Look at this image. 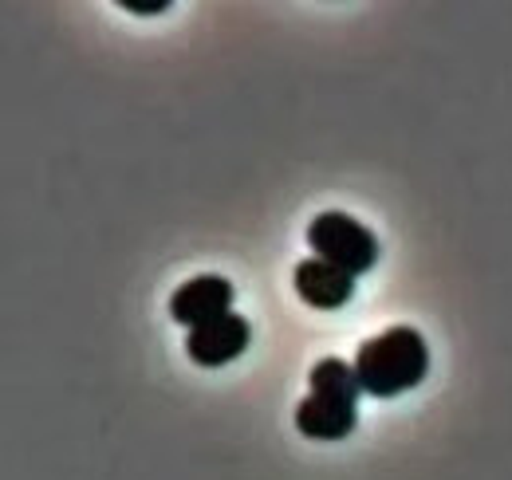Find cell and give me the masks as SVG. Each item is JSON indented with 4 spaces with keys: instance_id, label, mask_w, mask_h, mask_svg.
<instances>
[{
    "instance_id": "cell-1",
    "label": "cell",
    "mask_w": 512,
    "mask_h": 480,
    "mask_svg": "<svg viewBox=\"0 0 512 480\" xmlns=\"http://www.w3.org/2000/svg\"><path fill=\"white\" fill-rule=\"evenodd\" d=\"M430 370V343L414 327H390L383 335L367 339L355 355L359 386L371 398H398L414 390Z\"/></svg>"
},
{
    "instance_id": "cell-2",
    "label": "cell",
    "mask_w": 512,
    "mask_h": 480,
    "mask_svg": "<svg viewBox=\"0 0 512 480\" xmlns=\"http://www.w3.org/2000/svg\"><path fill=\"white\" fill-rule=\"evenodd\" d=\"M308 244L316 248L320 260L335 264L347 276H363L379 260V240H375V233L363 221L347 217V213H320L308 225Z\"/></svg>"
},
{
    "instance_id": "cell-3",
    "label": "cell",
    "mask_w": 512,
    "mask_h": 480,
    "mask_svg": "<svg viewBox=\"0 0 512 480\" xmlns=\"http://www.w3.org/2000/svg\"><path fill=\"white\" fill-rule=\"evenodd\" d=\"M249 347V319L229 311L213 323H201L186 335V355L197 366H225V362L241 359Z\"/></svg>"
},
{
    "instance_id": "cell-4",
    "label": "cell",
    "mask_w": 512,
    "mask_h": 480,
    "mask_svg": "<svg viewBox=\"0 0 512 480\" xmlns=\"http://www.w3.org/2000/svg\"><path fill=\"white\" fill-rule=\"evenodd\" d=\"M229 303H233V284L225 276H193L170 296V319L193 331L201 323L229 315Z\"/></svg>"
},
{
    "instance_id": "cell-5",
    "label": "cell",
    "mask_w": 512,
    "mask_h": 480,
    "mask_svg": "<svg viewBox=\"0 0 512 480\" xmlns=\"http://www.w3.org/2000/svg\"><path fill=\"white\" fill-rule=\"evenodd\" d=\"M292 284H296L300 300L320 307V311H335V307H343V303L355 296V276L339 272L335 264H327L320 256L300 260L296 272H292Z\"/></svg>"
},
{
    "instance_id": "cell-6",
    "label": "cell",
    "mask_w": 512,
    "mask_h": 480,
    "mask_svg": "<svg viewBox=\"0 0 512 480\" xmlns=\"http://www.w3.org/2000/svg\"><path fill=\"white\" fill-rule=\"evenodd\" d=\"M355 402H339V398H320V394H308L300 406H296V429L312 441H343L351 437L355 429Z\"/></svg>"
},
{
    "instance_id": "cell-7",
    "label": "cell",
    "mask_w": 512,
    "mask_h": 480,
    "mask_svg": "<svg viewBox=\"0 0 512 480\" xmlns=\"http://www.w3.org/2000/svg\"><path fill=\"white\" fill-rule=\"evenodd\" d=\"M308 394H320V398H339V402H355L363 394L359 386V374H355V362L343 359H320L308 374Z\"/></svg>"
}]
</instances>
